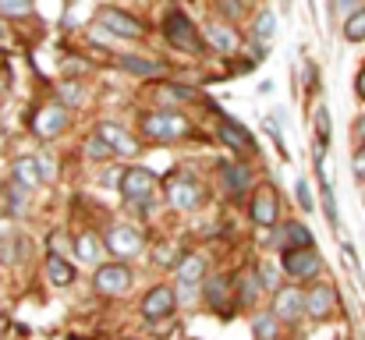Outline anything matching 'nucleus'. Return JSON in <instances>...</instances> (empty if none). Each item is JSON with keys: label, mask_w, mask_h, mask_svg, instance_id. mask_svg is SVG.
I'll return each instance as SVG.
<instances>
[{"label": "nucleus", "mask_w": 365, "mask_h": 340, "mask_svg": "<svg viewBox=\"0 0 365 340\" xmlns=\"http://www.w3.org/2000/svg\"><path fill=\"white\" fill-rule=\"evenodd\" d=\"M43 177H39V167H36V160L32 156H21L18 163H14V185L18 188H36Z\"/></svg>", "instance_id": "412c9836"}, {"label": "nucleus", "mask_w": 365, "mask_h": 340, "mask_svg": "<svg viewBox=\"0 0 365 340\" xmlns=\"http://www.w3.org/2000/svg\"><path fill=\"white\" fill-rule=\"evenodd\" d=\"M277 244L284 252H294V248H312V230L305 224H284L277 234Z\"/></svg>", "instance_id": "2eb2a0df"}, {"label": "nucleus", "mask_w": 365, "mask_h": 340, "mask_svg": "<svg viewBox=\"0 0 365 340\" xmlns=\"http://www.w3.org/2000/svg\"><path fill=\"white\" fill-rule=\"evenodd\" d=\"M100 25H103V29H110L114 36H121V39H135V36L142 32L138 18L124 14V11H118V7H103V11H100Z\"/></svg>", "instance_id": "1a4fd4ad"}, {"label": "nucleus", "mask_w": 365, "mask_h": 340, "mask_svg": "<svg viewBox=\"0 0 365 340\" xmlns=\"http://www.w3.org/2000/svg\"><path fill=\"white\" fill-rule=\"evenodd\" d=\"M167 195H170V206L181 210V213H188V210H195V206L202 202V188L192 185V181H174Z\"/></svg>", "instance_id": "4468645a"}, {"label": "nucleus", "mask_w": 365, "mask_h": 340, "mask_svg": "<svg viewBox=\"0 0 365 340\" xmlns=\"http://www.w3.org/2000/svg\"><path fill=\"white\" fill-rule=\"evenodd\" d=\"M46 277H50L53 287H68V284L75 280V266L64 262L61 255H50V259H46Z\"/></svg>", "instance_id": "aec40b11"}, {"label": "nucleus", "mask_w": 365, "mask_h": 340, "mask_svg": "<svg viewBox=\"0 0 365 340\" xmlns=\"http://www.w3.org/2000/svg\"><path fill=\"white\" fill-rule=\"evenodd\" d=\"M365 135V120H359V124H355V138H362Z\"/></svg>", "instance_id": "a19ab883"}, {"label": "nucleus", "mask_w": 365, "mask_h": 340, "mask_svg": "<svg viewBox=\"0 0 365 340\" xmlns=\"http://www.w3.org/2000/svg\"><path fill=\"white\" fill-rule=\"evenodd\" d=\"M192 89H160V100H192Z\"/></svg>", "instance_id": "c9c22d12"}, {"label": "nucleus", "mask_w": 365, "mask_h": 340, "mask_svg": "<svg viewBox=\"0 0 365 340\" xmlns=\"http://www.w3.org/2000/svg\"><path fill=\"white\" fill-rule=\"evenodd\" d=\"M61 100H64V110H68V107H78L86 100V93L78 89V82H64L61 86Z\"/></svg>", "instance_id": "c756f323"}, {"label": "nucleus", "mask_w": 365, "mask_h": 340, "mask_svg": "<svg viewBox=\"0 0 365 340\" xmlns=\"http://www.w3.org/2000/svg\"><path fill=\"white\" fill-rule=\"evenodd\" d=\"M93 284H96V291H100V294L118 298V294H124V291L131 287V269H128V266H118V262L100 266V269H96V277H93Z\"/></svg>", "instance_id": "39448f33"}, {"label": "nucleus", "mask_w": 365, "mask_h": 340, "mask_svg": "<svg viewBox=\"0 0 365 340\" xmlns=\"http://www.w3.org/2000/svg\"><path fill=\"white\" fill-rule=\"evenodd\" d=\"M202 269H206V262H202V255H188L181 266H178V273H181V280H199L202 277Z\"/></svg>", "instance_id": "bb28decb"}, {"label": "nucleus", "mask_w": 365, "mask_h": 340, "mask_svg": "<svg viewBox=\"0 0 365 340\" xmlns=\"http://www.w3.org/2000/svg\"><path fill=\"white\" fill-rule=\"evenodd\" d=\"M220 11H224V14H231V18H235V14H242L245 7H242V4H220Z\"/></svg>", "instance_id": "58836bf2"}, {"label": "nucleus", "mask_w": 365, "mask_h": 340, "mask_svg": "<svg viewBox=\"0 0 365 340\" xmlns=\"http://www.w3.org/2000/svg\"><path fill=\"white\" fill-rule=\"evenodd\" d=\"M206 302H210L213 309H220V312H231V309H235V302H231V284H227L224 277H213V280L206 284Z\"/></svg>", "instance_id": "f3484780"}, {"label": "nucleus", "mask_w": 365, "mask_h": 340, "mask_svg": "<svg viewBox=\"0 0 365 340\" xmlns=\"http://www.w3.org/2000/svg\"><path fill=\"white\" fill-rule=\"evenodd\" d=\"M118 64H121L128 75H160V71H163V64H156V61H142V57H135V53H121Z\"/></svg>", "instance_id": "4be33fe9"}, {"label": "nucleus", "mask_w": 365, "mask_h": 340, "mask_svg": "<svg viewBox=\"0 0 365 340\" xmlns=\"http://www.w3.org/2000/svg\"><path fill=\"white\" fill-rule=\"evenodd\" d=\"M4 36H7V25H4V21H0V39H4Z\"/></svg>", "instance_id": "79ce46f5"}, {"label": "nucleus", "mask_w": 365, "mask_h": 340, "mask_svg": "<svg viewBox=\"0 0 365 340\" xmlns=\"http://www.w3.org/2000/svg\"><path fill=\"white\" fill-rule=\"evenodd\" d=\"M174 309H178V294L167 287V284H160V287H153L145 298H142V316L145 319H167V316H174Z\"/></svg>", "instance_id": "423d86ee"}, {"label": "nucleus", "mask_w": 365, "mask_h": 340, "mask_svg": "<svg viewBox=\"0 0 365 340\" xmlns=\"http://www.w3.org/2000/svg\"><path fill=\"white\" fill-rule=\"evenodd\" d=\"M323 210H327V220L334 227H341V213H337V202H334V188L323 181Z\"/></svg>", "instance_id": "7c9ffc66"}, {"label": "nucleus", "mask_w": 365, "mask_h": 340, "mask_svg": "<svg viewBox=\"0 0 365 340\" xmlns=\"http://www.w3.org/2000/svg\"><path fill=\"white\" fill-rule=\"evenodd\" d=\"M344 39H351V43H362L365 39V7H359V11L348 18V25H344Z\"/></svg>", "instance_id": "393cba45"}, {"label": "nucleus", "mask_w": 365, "mask_h": 340, "mask_svg": "<svg viewBox=\"0 0 365 340\" xmlns=\"http://www.w3.org/2000/svg\"><path fill=\"white\" fill-rule=\"evenodd\" d=\"M153 192H156V174H153V170H145V167H131V170H124L121 195L128 199V202H145Z\"/></svg>", "instance_id": "20e7f679"}, {"label": "nucleus", "mask_w": 365, "mask_h": 340, "mask_svg": "<svg viewBox=\"0 0 365 340\" xmlns=\"http://www.w3.org/2000/svg\"><path fill=\"white\" fill-rule=\"evenodd\" d=\"M217 128H220V142H227L231 149H252V135L245 131L238 120H231V117H224V113H220Z\"/></svg>", "instance_id": "dca6fc26"}, {"label": "nucleus", "mask_w": 365, "mask_h": 340, "mask_svg": "<svg viewBox=\"0 0 365 340\" xmlns=\"http://www.w3.org/2000/svg\"><path fill=\"white\" fill-rule=\"evenodd\" d=\"M86 149H89V156H107V153H110V149H107V145H103V138H100V135H93V138H89V145H86Z\"/></svg>", "instance_id": "e433bc0d"}, {"label": "nucleus", "mask_w": 365, "mask_h": 340, "mask_svg": "<svg viewBox=\"0 0 365 340\" xmlns=\"http://www.w3.org/2000/svg\"><path fill=\"white\" fill-rule=\"evenodd\" d=\"M75 244H78V259H82V262H96V259H100V241H96V234H82Z\"/></svg>", "instance_id": "a878e982"}, {"label": "nucleus", "mask_w": 365, "mask_h": 340, "mask_svg": "<svg viewBox=\"0 0 365 340\" xmlns=\"http://www.w3.org/2000/svg\"><path fill=\"white\" fill-rule=\"evenodd\" d=\"M294 195H298V206H302L305 213L316 206V199H312V188H309V181H302V177L294 181Z\"/></svg>", "instance_id": "2f4dec72"}, {"label": "nucleus", "mask_w": 365, "mask_h": 340, "mask_svg": "<svg viewBox=\"0 0 365 340\" xmlns=\"http://www.w3.org/2000/svg\"><path fill=\"white\" fill-rule=\"evenodd\" d=\"M252 220L259 227H273L277 224V192L273 185H262L252 199Z\"/></svg>", "instance_id": "f8f14e48"}, {"label": "nucleus", "mask_w": 365, "mask_h": 340, "mask_svg": "<svg viewBox=\"0 0 365 340\" xmlns=\"http://www.w3.org/2000/svg\"><path fill=\"white\" fill-rule=\"evenodd\" d=\"M206 39H210V46L220 50V53H235V50H238V36H235L227 25H210V29H206Z\"/></svg>", "instance_id": "6ab92c4d"}, {"label": "nucleus", "mask_w": 365, "mask_h": 340, "mask_svg": "<svg viewBox=\"0 0 365 340\" xmlns=\"http://www.w3.org/2000/svg\"><path fill=\"white\" fill-rule=\"evenodd\" d=\"M107 248H110L114 255H138V252H142V234H138L135 227L118 224L107 234Z\"/></svg>", "instance_id": "9b49d317"}, {"label": "nucleus", "mask_w": 365, "mask_h": 340, "mask_svg": "<svg viewBox=\"0 0 365 340\" xmlns=\"http://www.w3.org/2000/svg\"><path fill=\"white\" fill-rule=\"evenodd\" d=\"M142 131L153 142H178L181 135H188V120L178 113H145L142 117Z\"/></svg>", "instance_id": "f03ea898"}, {"label": "nucleus", "mask_w": 365, "mask_h": 340, "mask_svg": "<svg viewBox=\"0 0 365 340\" xmlns=\"http://www.w3.org/2000/svg\"><path fill=\"white\" fill-rule=\"evenodd\" d=\"M355 93H359V96L365 100V68L359 71V78H355Z\"/></svg>", "instance_id": "ea45409f"}, {"label": "nucleus", "mask_w": 365, "mask_h": 340, "mask_svg": "<svg viewBox=\"0 0 365 340\" xmlns=\"http://www.w3.org/2000/svg\"><path fill=\"white\" fill-rule=\"evenodd\" d=\"M163 36L170 46L185 50V53H199L202 50V39H199V29L192 25V18L185 11H167L163 14Z\"/></svg>", "instance_id": "f257e3e1"}, {"label": "nucleus", "mask_w": 365, "mask_h": 340, "mask_svg": "<svg viewBox=\"0 0 365 340\" xmlns=\"http://www.w3.org/2000/svg\"><path fill=\"white\" fill-rule=\"evenodd\" d=\"M259 284H262V287H269V291H277V284H280L277 269H273V266H259Z\"/></svg>", "instance_id": "72a5a7b5"}, {"label": "nucleus", "mask_w": 365, "mask_h": 340, "mask_svg": "<svg viewBox=\"0 0 365 340\" xmlns=\"http://www.w3.org/2000/svg\"><path fill=\"white\" fill-rule=\"evenodd\" d=\"M4 199H7V202H4V210H7V213H21V210H25V192H21L18 185L4 188Z\"/></svg>", "instance_id": "c85d7f7f"}, {"label": "nucleus", "mask_w": 365, "mask_h": 340, "mask_svg": "<svg viewBox=\"0 0 365 340\" xmlns=\"http://www.w3.org/2000/svg\"><path fill=\"white\" fill-rule=\"evenodd\" d=\"M351 170H355V181H362V185H365V145H359V149H355Z\"/></svg>", "instance_id": "f704fd0d"}, {"label": "nucleus", "mask_w": 365, "mask_h": 340, "mask_svg": "<svg viewBox=\"0 0 365 340\" xmlns=\"http://www.w3.org/2000/svg\"><path fill=\"white\" fill-rule=\"evenodd\" d=\"M334 309H337V291L330 284H316L305 291V312L312 319H327V316H334Z\"/></svg>", "instance_id": "6e6552de"}, {"label": "nucleus", "mask_w": 365, "mask_h": 340, "mask_svg": "<svg viewBox=\"0 0 365 340\" xmlns=\"http://www.w3.org/2000/svg\"><path fill=\"white\" fill-rule=\"evenodd\" d=\"M220 177H224V188H227L231 195H245V192H248V181H252L248 167H242V163H227V167L220 170Z\"/></svg>", "instance_id": "a211bd4d"}, {"label": "nucleus", "mask_w": 365, "mask_h": 340, "mask_svg": "<svg viewBox=\"0 0 365 340\" xmlns=\"http://www.w3.org/2000/svg\"><path fill=\"white\" fill-rule=\"evenodd\" d=\"M259 273H242L238 277V305H252L259 298Z\"/></svg>", "instance_id": "5701e85b"}, {"label": "nucleus", "mask_w": 365, "mask_h": 340, "mask_svg": "<svg viewBox=\"0 0 365 340\" xmlns=\"http://www.w3.org/2000/svg\"><path fill=\"white\" fill-rule=\"evenodd\" d=\"M100 138H103V145L110 149V153H118V156H131L135 149H138V142L124 131L121 124H100V131H96Z\"/></svg>", "instance_id": "ddd939ff"}, {"label": "nucleus", "mask_w": 365, "mask_h": 340, "mask_svg": "<svg viewBox=\"0 0 365 340\" xmlns=\"http://www.w3.org/2000/svg\"><path fill=\"white\" fill-rule=\"evenodd\" d=\"M0 14L21 18V14H32V4H25V0H0Z\"/></svg>", "instance_id": "473e14b6"}, {"label": "nucleus", "mask_w": 365, "mask_h": 340, "mask_svg": "<svg viewBox=\"0 0 365 340\" xmlns=\"http://www.w3.org/2000/svg\"><path fill=\"white\" fill-rule=\"evenodd\" d=\"M273 316L287 319V323L302 319L305 316V291L302 287H280L277 298H273Z\"/></svg>", "instance_id": "0eeeda50"}, {"label": "nucleus", "mask_w": 365, "mask_h": 340, "mask_svg": "<svg viewBox=\"0 0 365 340\" xmlns=\"http://www.w3.org/2000/svg\"><path fill=\"white\" fill-rule=\"evenodd\" d=\"M284 269L294 280H312L323 273V259L316 248H294V252H284Z\"/></svg>", "instance_id": "7ed1b4c3"}, {"label": "nucleus", "mask_w": 365, "mask_h": 340, "mask_svg": "<svg viewBox=\"0 0 365 340\" xmlns=\"http://www.w3.org/2000/svg\"><path fill=\"white\" fill-rule=\"evenodd\" d=\"M36 167H39V177H43V181H50V177H53V160L36 156Z\"/></svg>", "instance_id": "4c0bfd02"}, {"label": "nucleus", "mask_w": 365, "mask_h": 340, "mask_svg": "<svg viewBox=\"0 0 365 340\" xmlns=\"http://www.w3.org/2000/svg\"><path fill=\"white\" fill-rule=\"evenodd\" d=\"M32 128H36V135H39V138H57V135L68 128V110H64L61 103H53V107H46V110L36 113Z\"/></svg>", "instance_id": "9d476101"}, {"label": "nucleus", "mask_w": 365, "mask_h": 340, "mask_svg": "<svg viewBox=\"0 0 365 340\" xmlns=\"http://www.w3.org/2000/svg\"><path fill=\"white\" fill-rule=\"evenodd\" d=\"M273 32H277V14L273 11H259L255 14V25H252V36L259 43H266V39H273Z\"/></svg>", "instance_id": "b1692460"}, {"label": "nucleus", "mask_w": 365, "mask_h": 340, "mask_svg": "<svg viewBox=\"0 0 365 340\" xmlns=\"http://www.w3.org/2000/svg\"><path fill=\"white\" fill-rule=\"evenodd\" d=\"M255 337L259 340H277V316L273 312H262L255 319Z\"/></svg>", "instance_id": "cd10ccee"}]
</instances>
